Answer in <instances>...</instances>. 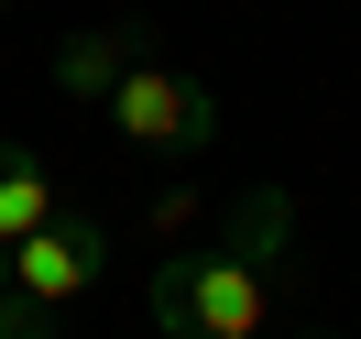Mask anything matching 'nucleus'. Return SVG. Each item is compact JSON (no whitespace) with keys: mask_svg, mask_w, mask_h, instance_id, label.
I'll list each match as a JSON object with an SVG mask.
<instances>
[{"mask_svg":"<svg viewBox=\"0 0 361 339\" xmlns=\"http://www.w3.org/2000/svg\"><path fill=\"white\" fill-rule=\"evenodd\" d=\"M99 273H110V230H99L88 208H55L44 230H23V241H11V295H33L44 317H66Z\"/></svg>","mask_w":361,"mask_h":339,"instance_id":"3","label":"nucleus"},{"mask_svg":"<svg viewBox=\"0 0 361 339\" xmlns=\"http://www.w3.org/2000/svg\"><path fill=\"white\" fill-rule=\"evenodd\" d=\"M55 175H44V154H33V142H0V252L23 241V230H44L55 219Z\"/></svg>","mask_w":361,"mask_h":339,"instance_id":"5","label":"nucleus"},{"mask_svg":"<svg viewBox=\"0 0 361 339\" xmlns=\"http://www.w3.org/2000/svg\"><path fill=\"white\" fill-rule=\"evenodd\" d=\"M99 110H110V132L132 142V154H154V164H186V154L219 142V99H208L186 66H154V55H132V77H121Z\"/></svg>","mask_w":361,"mask_h":339,"instance_id":"2","label":"nucleus"},{"mask_svg":"<svg viewBox=\"0 0 361 339\" xmlns=\"http://www.w3.org/2000/svg\"><path fill=\"white\" fill-rule=\"evenodd\" d=\"M121 77H132V33H66V44H55V88L77 99V110H99V99L121 88Z\"/></svg>","mask_w":361,"mask_h":339,"instance_id":"4","label":"nucleus"},{"mask_svg":"<svg viewBox=\"0 0 361 339\" xmlns=\"http://www.w3.org/2000/svg\"><path fill=\"white\" fill-rule=\"evenodd\" d=\"M0 339H55V317L33 307V295H11V285H0Z\"/></svg>","mask_w":361,"mask_h":339,"instance_id":"6","label":"nucleus"},{"mask_svg":"<svg viewBox=\"0 0 361 339\" xmlns=\"http://www.w3.org/2000/svg\"><path fill=\"white\" fill-rule=\"evenodd\" d=\"M0 11H11V0H0Z\"/></svg>","mask_w":361,"mask_h":339,"instance_id":"8","label":"nucleus"},{"mask_svg":"<svg viewBox=\"0 0 361 339\" xmlns=\"http://www.w3.org/2000/svg\"><path fill=\"white\" fill-rule=\"evenodd\" d=\"M0 285H11V252H0Z\"/></svg>","mask_w":361,"mask_h":339,"instance_id":"7","label":"nucleus"},{"mask_svg":"<svg viewBox=\"0 0 361 339\" xmlns=\"http://www.w3.org/2000/svg\"><path fill=\"white\" fill-rule=\"evenodd\" d=\"M295 230V197L285 186H252L241 208H230L219 241L176 252V263H154V285H142V317H154L164 339H263L274 317V252H285Z\"/></svg>","mask_w":361,"mask_h":339,"instance_id":"1","label":"nucleus"}]
</instances>
